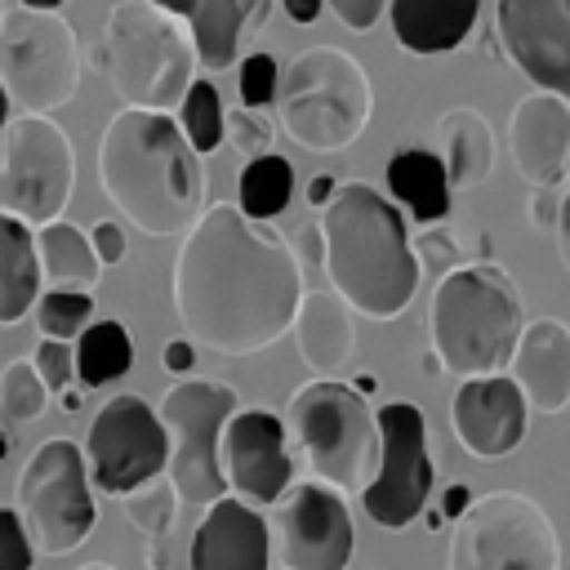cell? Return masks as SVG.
<instances>
[{"mask_svg": "<svg viewBox=\"0 0 570 570\" xmlns=\"http://www.w3.org/2000/svg\"><path fill=\"white\" fill-rule=\"evenodd\" d=\"M383 178H387V200L405 205V214L419 227L445 223V214H450V183H445V169H441L436 151L401 147V151H392Z\"/></svg>", "mask_w": 570, "mask_h": 570, "instance_id": "484cf974", "label": "cell"}, {"mask_svg": "<svg viewBox=\"0 0 570 570\" xmlns=\"http://www.w3.org/2000/svg\"><path fill=\"white\" fill-rule=\"evenodd\" d=\"M160 365H165L169 374H191V365H196V343H187V338H174V343H165V352H160Z\"/></svg>", "mask_w": 570, "mask_h": 570, "instance_id": "ee69618b", "label": "cell"}, {"mask_svg": "<svg viewBox=\"0 0 570 570\" xmlns=\"http://www.w3.org/2000/svg\"><path fill=\"white\" fill-rule=\"evenodd\" d=\"M94 58L125 107L165 116L183 102L200 67L187 22L151 0H116Z\"/></svg>", "mask_w": 570, "mask_h": 570, "instance_id": "5b68a950", "label": "cell"}, {"mask_svg": "<svg viewBox=\"0 0 570 570\" xmlns=\"http://www.w3.org/2000/svg\"><path fill=\"white\" fill-rule=\"evenodd\" d=\"M36 263H40V281H49L53 289L94 294V285L102 276V263H98L89 236L67 218H53V223L36 227Z\"/></svg>", "mask_w": 570, "mask_h": 570, "instance_id": "4316f807", "label": "cell"}, {"mask_svg": "<svg viewBox=\"0 0 570 570\" xmlns=\"http://www.w3.org/2000/svg\"><path fill=\"white\" fill-rule=\"evenodd\" d=\"M89 245H94V254H98V263H102V267H116V263H125V232H120V223H111V218L94 223V232H89Z\"/></svg>", "mask_w": 570, "mask_h": 570, "instance_id": "b9f144b4", "label": "cell"}, {"mask_svg": "<svg viewBox=\"0 0 570 570\" xmlns=\"http://www.w3.org/2000/svg\"><path fill=\"white\" fill-rule=\"evenodd\" d=\"M294 196V165L276 151H263L236 174V209L254 223H272Z\"/></svg>", "mask_w": 570, "mask_h": 570, "instance_id": "f546056e", "label": "cell"}, {"mask_svg": "<svg viewBox=\"0 0 570 570\" xmlns=\"http://www.w3.org/2000/svg\"><path fill=\"white\" fill-rule=\"evenodd\" d=\"M557 187H530V196H525V218H530V227L534 232H543V227H552L557 223Z\"/></svg>", "mask_w": 570, "mask_h": 570, "instance_id": "7bdbcfd3", "label": "cell"}, {"mask_svg": "<svg viewBox=\"0 0 570 570\" xmlns=\"http://www.w3.org/2000/svg\"><path fill=\"white\" fill-rule=\"evenodd\" d=\"M450 570H561L552 517L521 490H490L450 530Z\"/></svg>", "mask_w": 570, "mask_h": 570, "instance_id": "9c48e42d", "label": "cell"}, {"mask_svg": "<svg viewBox=\"0 0 570 570\" xmlns=\"http://www.w3.org/2000/svg\"><path fill=\"white\" fill-rule=\"evenodd\" d=\"M4 454H9V436H4V428H0V463H4Z\"/></svg>", "mask_w": 570, "mask_h": 570, "instance_id": "11a10c76", "label": "cell"}, {"mask_svg": "<svg viewBox=\"0 0 570 570\" xmlns=\"http://www.w3.org/2000/svg\"><path fill=\"white\" fill-rule=\"evenodd\" d=\"M525 396L508 374H481L459 379V392L450 401V428L459 445L476 459H503L525 441Z\"/></svg>", "mask_w": 570, "mask_h": 570, "instance_id": "ac0fdd59", "label": "cell"}, {"mask_svg": "<svg viewBox=\"0 0 570 570\" xmlns=\"http://www.w3.org/2000/svg\"><path fill=\"white\" fill-rule=\"evenodd\" d=\"M566 174H570V165H566Z\"/></svg>", "mask_w": 570, "mask_h": 570, "instance_id": "6f0895ef", "label": "cell"}, {"mask_svg": "<svg viewBox=\"0 0 570 570\" xmlns=\"http://www.w3.org/2000/svg\"><path fill=\"white\" fill-rule=\"evenodd\" d=\"M281 4H285L289 22L307 27V22H316V18H321V4H325V0H281Z\"/></svg>", "mask_w": 570, "mask_h": 570, "instance_id": "c3c4849f", "label": "cell"}, {"mask_svg": "<svg viewBox=\"0 0 570 570\" xmlns=\"http://www.w3.org/2000/svg\"><path fill=\"white\" fill-rule=\"evenodd\" d=\"M325 285L365 321L401 316L419 294V258L410 249L405 214L370 183H338L321 205Z\"/></svg>", "mask_w": 570, "mask_h": 570, "instance_id": "3957f363", "label": "cell"}, {"mask_svg": "<svg viewBox=\"0 0 570 570\" xmlns=\"http://www.w3.org/2000/svg\"><path fill=\"white\" fill-rule=\"evenodd\" d=\"M379 423V468L361 490V508L383 530H405L423 517L432 499V450H428V419L410 401H392L374 410Z\"/></svg>", "mask_w": 570, "mask_h": 570, "instance_id": "4fadbf2b", "label": "cell"}, {"mask_svg": "<svg viewBox=\"0 0 570 570\" xmlns=\"http://www.w3.org/2000/svg\"><path fill=\"white\" fill-rule=\"evenodd\" d=\"M9 125V94H4V85H0V129Z\"/></svg>", "mask_w": 570, "mask_h": 570, "instance_id": "816d5d0a", "label": "cell"}, {"mask_svg": "<svg viewBox=\"0 0 570 570\" xmlns=\"http://www.w3.org/2000/svg\"><path fill=\"white\" fill-rule=\"evenodd\" d=\"M62 405L67 410H80V392H62Z\"/></svg>", "mask_w": 570, "mask_h": 570, "instance_id": "f5cc1de1", "label": "cell"}, {"mask_svg": "<svg viewBox=\"0 0 570 570\" xmlns=\"http://www.w3.org/2000/svg\"><path fill=\"white\" fill-rule=\"evenodd\" d=\"M76 187V147L53 116L22 111L0 129V214L31 232L62 218Z\"/></svg>", "mask_w": 570, "mask_h": 570, "instance_id": "7c38bea8", "label": "cell"}, {"mask_svg": "<svg viewBox=\"0 0 570 570\" xmlns=\"http://www.w3.org/2000/svg\"><path fill=\"white\" fill-rule=\"evenodd\" d=\"M151 4L187 22L200 67L227 71L240 58L245 40L263 31L276 0H151Z\"/></svg>", "mask_w": 570, "mask_h": 570, "instance_id": "7402d4cb", "label": "cell"}, {"mask_svg": "<svg viewBox=\"0 0 570 570\" xmlns=\"http://www.w3.org/2000/svg\"><path fill=\"white\" fill-rule=\"evenodd\" d=\"M303 298V272L272 223L214 200L174 254V312L187 343L218 356H254L285 338Z\"/></svg>", "mask_w": 570, "mask_h": 570, "instance_id": "6da1fadb", "label": "cell"}, {"mask_svg": "<svg viewBox=\"0 0 570 570\" xmlns=\"http://www.w3.org/2000/svg\"><path fill=\"white\" fill-rule=\"evenodd\" d=\"M525 312L517 281L499 263H463L432 285L428 334L441 370L459 379L503 374Z\"/></svg>", "mask_w": 570, "mask_h": 570, "instance_id": "277c9868", "label": "cell"}, {"mask_svg": "<svg viewBox=\"0 0 570 570\" xmlns=\"http://www.w3.org/2000/svg\"><path fill=\"white\" fill-rule=\"evenodd\" d=\"M419 370H423V374H441V361H436V352H423Z\"/></svg>", "mask_w": 570, "mask_h": 570, "instance_id": "f907efd6", "label": "cell"}, {"mask_svg": "<svg viewBox=\"0 0 570 570\" xmlns=\"http://www.w3.org/2000/svg\"><path fill=\"white\" fill-rule=\"evenodd\" d=\"M392 36L405 53H450L459 49L481 13V0H387Z\"/></svg>", "mask_w": 570, "mask_h": 570, "instance_id": "cb8c5ba5", "label": "cell"}, {"mask_svg": "<svg viewBox=\"0 0 570 570\" xmlns=\"http://www.w3.org/2000/svg\"><path fill=\"white\" fill-rule=\"evenodd\" d=\"M13 499H18L13 512H18L31 548L49 552V557L76 552L89 539V530L98 525V499L89 485L85 450L67 436L40 441L31 450V459L18 472Z\"/></svg>", "mask_w": 570, "mask_h": 570, "instance_id": "ba28073f", "label": "cell"}, {"mask_svg": "<svg viewBox=\"0 0 570 570\" xmlns=\"http://www.w3.org/2000/svg\"><path fill=\"white\" fill-rule=\"evenodd\" d=\"M49 405V387L40 383V374L31 370V361H9L0 370V410L9 423H31L40 419Z\"/></svg>", "mask_w": 570, "mask_h": 570, "instance_id": "836d02e7", "label": "cell"}, {"mask_svg": "<svg viewBox=\"0 0 570 570\" xmlns=\"http://www.w3.org/2000/svg\"><path fill=\"white\" fill-rule=\"evenodd\" d=\"M494 36L534 89L570 102V0H499Z\"/></svg>", "mask_w": 570, "mask_h": 570, "instance_id": "2e32d148", "label": "cell"}, {"mask_svg": "<svg viewBox=\"0 0 570 570\" xmlns=\"http://www.w3.org/2000/svg\"><path fill=\"white\" fill-rule=\"evenodd\" d=\"M272 508L281 570H347L356 530L338 490L321 481H294Z\"/></svg>", "mask_w": 570, "mask_h": 570, "instance_id": "9a60e30c", "label": "cell"}, {"mask_svg": "<svg viewBox=\"0 0 570 570\" xmlns=\"http://www.w3.org/2000/svg\"><path fill=\"white\" fill-rule=\"evenodd\" d=\"M436 142H441V169L450 191H472L490 178L494 169V129L476 107H450L436 120Z\"/></svg>", "mask_w": 570, "mask_h": 570, "instance_id": "d4e9b609", "label": "cell"}, {"mask_svg": "<svg viewBox=\"0 0 570 570\" xmlns=\"http://www.w3.org/2000/svg\"><path fill=\"white\" fill-rule=\"evenodd\" d=\"M22 9H45V13H58L62 0H22Z\"/></svg>", "mask_w": 570, "mask_h": 570, "instance_id": "681fc988", "label": "cell"}, {"mask_svg": "<svg viewBox=\"0 0 570 570\" xmlns=\"http://www.w3.org/2000/svg\"><path fill=\"white\" fill-rule=\"evenodd\" d=\"M552 236H557V258H561V267L570 272V191H561V200H557Z\"/></svg>", "mask_w": 570, "mask_h": 570, "instance_id": "f6af8a7d", "label": "cell"}, {"mask_svg": "<svg viewBox=\"0 0 570 570\" xmlns=\"http://www.w3.org/2000/svg\"><path fill=\"white\" fill-rule=\"evenodd\" d=\"M80 40L62 13L4 9L0 13V85L9 102L31 116L67 107L80 89Z\"/></svg>", "mask_w": 570, "mask_h": 570, "instance_id": "8fae6325", "label": "cell"}, {"mask_svg": "<svg viewBox=\"0 0 570 570\" xmlns=\"http://www.w3.org/2000/svg\"><path fill=\"white\" fill-rule=\"evenodd\" d=\"M508 156L530 187H557L570 165V102L557 94H525L508 116Z\"/></svg>", "mask_w": 570, "mask_h": 570, "instance_id": "ffe728a7", "label": "cell"}, {"mask_svg": "<svg viewBox=\"0 0 570 570\" xmlns=\"http://www.w3.org/2000/svg\"><path fill=\"white\" fill-rule=\"evenodd\" d=\"M410 249H414V258H419V272L428 267V276H445V272H454V267H463V249H459V236L445 227V223H436V227H423L419 232V240H410Z\"/></svg>", "mask_w": 570, "mask_h": 570, "instance_id": "8d00e7d4", "label": "cell"}, {"mask_svg": "<svg viewBox=\"0 0 570 570\" xmlns=\"http://www.w3.org/2000/svg\"><path fill=\"white\" fill-rule=\"evenodd\" d=\"M36 548L13 508H0V570H31Z\"/></svg>", "mask_w": 570, "mask_h": 570, "instance_id": "f35d334b", "label": "cell"}, {"mask_svg": "<svg viewBox=\"0 0 570 570\" xmlns=\"http://www.w3.org/2000/svg\"><path fill=\"white\" fill-rule=\"evenodd\" d=\"M76 570H116L111 561H85V566H76Z\"/></svg>", "mask_w": 570, "mask_h": 570, "instance_id": "db71d44e", "label": "cell"}, {"mask_svg": "<svg viewBox=\"0 0 570 570\" xmlns=\"http://www.w3.org/2000/svg\"><path fill=\"white\" fill-rule=\"evenodd\" d=\"M374 116V89L365 67L338 45H312L294 53L276 80V120L303 151H347Z\"/></svg>", "mask_w": 570, "mask_h": 570, "instance_id": "52a82bcc", "label": "cell"}, {"mask_svg": "<svg viewBox=\"0 0 570 570\" xmlns=\"http://www.w3.org/2000/svg\"><path fill=\"white\" fill-rule=\"evenodd\" d=\"M120 508H125V521L134 530H142L147 539H165L174 530V517H178V494H174V485L160 472V476L125 490L120 494Z\"/></svg>", "mask_w": 570, "mask_h": 570, "instance_id": "1f68e13d", "label": "cell"}, {"mask_svg": "<svg viewBox=\"0 0 570 570\" xmlns=\"http://www.w3.org/2000/svg\"><path fill=\"white\" fill-rule=\"evenodd\" d=\"M223 142H232L245 160H254V156L272 151V120L254 107H232V111H223Z\"/></svg>", "mask_w": 570, "mask_h": 570, "instance_id": "e575fe53", "label": "cell"}, {"mask_svg": "<svg viewBox=\"0 0 570 570\" xmlns=\"http://www.w3.org/2000/svg\"><path fill=\"white\" fill-rule=\"evenodd\" d=\"M98 187L142 236H183L205 209V165L165 111L120 107L107 120Z\"/></svg>", "mask_w": 570, "mask_h": 570, "instance_id": "7a4b0ae2", "label": "cell"}, {"mask_svg": "<svg viewBox=\"0 0 570 570\" xmlns=\"http://www.w3.org/2000/svg\"><path fill=\"white\" fill-rule=\"evenodd\" d=\"M174 111H178V129H183V138H187V147H191L196 156H209V151L223 147V111H227V107H223L214 80H200V76H196Z\"/></svg>", "mask_w": 570, "mask_h": 570, "instance_id": "4dcf8cb0", "label": "cell"}, {"mask_svg": "<svg viewBox=\"0 0 570 570\" xmlns=\"http://www.w3.org/2000/svg\"><path fill=\"white\" fill-rule=\"evenodd\" d=\"M218 468L227 494L249 508H272L294 485V454L285 445V428L272 410H236L223 423Z\"/></svg>", "mask_w": 570, "mask_h": 570, "instance_id": "e0dca14e", "label": "cell"}, {"mask_svg": "<svg viewBox=\"0 0 570 570\" xmlns=\"http://www.w3.org/2000/svg\"><path fill=\"white\" fill-rule=\"evenodd\" d=\"M508 379L534 414H561L570 405V325L539 316L521 325V338L508 356Z\"/></svg>", "mask_w": 570, "mask_h": 570, "instance_id": "44dd1931", "label": "cell"}, {"mask_svg": "<svg viewBox=\"0 0 570 570\" xmlns=\"http://www.w3.org/2000/svg\"><path fill=\"white\" fill-rule=\"evenodd\" d=\"M0 13H4V0H0Z\"/></svg>", "mask_w": 570, "mask_h": 570, "instance_id": "9f6ffc18", "label": "cell"}, {"mask_svg": "<svg viewBox=\"0 0 570 570\" xmlns=\"http://www.w3.org/2000/svg\"><path fill=\"white\" fill-rule=\"evenodd\" d=\"M285 445L312 481L361 494L379 468V423L361 387L343 379H312L285 405Z\"/></svg>", "mask_w": 570, "mask_h": 570, "instance_id": "8992f818", "label": "cell"}, {"mask_svg": "<svg viewBox=\"0 0 570 570\" xmlns=\"http://www.w3.org/2000/svg\"><path fill=\"white\" fill-rule=\"evenodd\" d=\"M236 410H240L236 387H227L218 379H178L160 396L156 419L169 441L165 481L174 485L178 503L209 508L214 499L227 494V481L218 468V441H223V423Z\"/></svg>", "mask_w": 570, "mask_h": 570, "instance_id": "30bf717a", "label": "cell"}, {"mask_svg": "<svg viewBox=\"0 0 570 570\" xmlns=\"http://www.w3.org/2000/svg\"><path fill=\"white\" fill-rule=\"evenodd\" d=\"M31 307H36L40 338H58V343H76V334L94 321V294L85 289H49Z\"/></svg>", "mask_w": 570, "mask_h": 570, "instance_id": "d6a6232c", "label": "cell"}, {"mask_svg": "<svg viewBox=\"0 0 570 570\" xmlns=\"http://www.w3.org/2000/svg\"><path fill=\"white\" fill-rule=\"evenodd\" d=\"M80 450H85L89 485L102 494H125V490L160 476L165 459H169V441H165L156 410L134 392L111 396L94 414Z\"/></svg>", "mask_w": 570, "mask_h": 570, "instance_id": "5bb4252c", "label": "cell"}, {"mask_svg": "<svg viewBox=\"0 0 570 570\" xmlns=\"http://www.w3.org/2000/svg\"><path fill=\"white\" fill-rule=\"evenodd\" d=\"M294 347L316 379H338V370L356 356V321L352 307L334 289H303L294 321Z\"/></svg>", "mask_w": 570, "mask_h": 570, "instance_id": "603a6c76", "label": "cell"}, {"mask_svg": "<svg viewBox=\"0 0 570 570\" xmlns=\"http://www.w3.org/2000/svg\"><path fill=\"white\" fill-rule=\"evenodd\" d=\"M36 298H40L36 232L0 214V325H18Z\"/></svg>", "mask_w": 570, "mask_h": 570, "instance_id": "83f0119b", "label": "cell"}, {"mask_svg": "<svg viewBox=\"0 0 570 570\" xmlns=\"http://www.w3.org/2000/svg\"><path fill=\"white\" fill-rule=\"evenodd\" d=\"M31 370L40 374V383L49 392H67L71 379H76V361H71V343H58V338H40L36 352H31Z\"/></svg>", "mask_w": 570, "mask_h": 570, "instance_id": "74e56055", "label": "cell"}, {"mask_svg": "<svg viewBox=\"0 0 570 570\" xmlns=\"http://www.w3.org/2000/svg\"><path fill=\"white\" fill-rule=\"evenodd\" d=\"M276 80H281V62L272 53H249L240 58V71H236V89H240V107H272L276 102Z\"/></svg>", "mask_w": 570, "mask_h": 570, "instance_id": "d590c367", "label": "cell"}, {"mask_svg": "<svg viewBox=\"0 0 570 570\" xmlns=\"http://www.w3.org/2000/svg\"><path fill=\"white\" fill-rule=\"evenodd\" d=\"M330 4V13L343 22V27H352V31H370L379 18H383V9H387V0H325Z\"/></svg>", "mask_w": 570, "mask_h": 570, "instance_id": "60d3db41", "label": "cell"}, {"mask_svg": "<svg viewBox=\"0 0 570 570\" xmlns=\"http://www.w3.org/2000/svg\"><path fill=\"white\" fill-rule=\"evenodd\" d=\"M71 361H76V379L85 387H107L120 374H129L134 338L120 321H89L71 343Z\"/></svg>", "mask_w": 570, "mask_h": 570, "instance_id": "f1b7e54d", "label": "cell"}, {"mask_svg": "<svg viewBox=\"0 0 570 570\" xmlns=\"http://www.w3.org/2000/svg\"><path fill=\"white\" fill-rule=\"evenodd\" d=\"M334 187H338V183H334V174H312V178H307V205H312V209H321V205L334 196Z\"/></svg>", "mask_w": 570, "mask_h": 570, "instance_id": "7dc6e473", "label": "cell"}, {"mask_svg": "<svg viewBox=\"0 0 570 570\" xmlns=\"http://www.w3.org/2000/svg\"><path fill=\"white\" fill-rule=\"evenodd\" d=\"M289 249H294V263H298V272H303V276H321V263H325V240H321L316 218L298 227V236H294V245H289Z\"/></svg>", "mask_w": 570, "mask_h": 570, "instance_id": "ab89813d", "label": "cell"}, {"mask_svg": "<svg viewBox=\"0 0 570 570\" xmlns=\"http://www.w3.org/2000/svg\"><path fill=\"white\" fill-rule=\"evenodd\" d=\"M468 503H472V490H468V485H450V490L441 494V521H459V517L468 512Z\"/></svg>", "mask_w": 570, "mask_h": 570, "instance_id": "bcb514c9", "label": "cell"}, {"mask_svg": "<svg viewBox=\"0 0 570 570\" xmlns=\"http://www.w3.org/2000/svg\"><path fill=\"white\" fill-rule=\"evenodd\" d=\"M187 570H272V525L258 508L223 494L196 521Z\"/></svg>", "mask_w": 570, "mask_h": 570, "instance_id": "d6986e66", "label": "cell"}]
</instances>
